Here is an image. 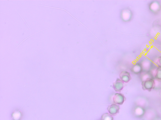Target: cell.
<instances>
[{
    "label": "cell",
    "instance_id": "1",
    "mask_svg": "<svg viewBox=\"0 0 161 120\" xmlns=\"http://www.w3.org/2000/svg\"><path fill=\"white\" fill-rule=\"evenodd\" d=\"M141 84L143 90L150 91L154 88L155 82L153 78H147L143 80Z\"/></svg>",
    "mask_w": 161,
    "mask_h": 120
},
{
    "label": "cell",
    "instance_id": "2",
    "mask_svg": "<svg viewBox=\"0 0 161 120\" xmlns=\"http://www.w3.org/2000/svg\"><path fill=\"white\" fill-rule=\"evenodd\" d=\"M125 97L123 94L119 93H116L113 98V101L114 104L121 105L125 101Z\"/></svg>",
    "mask_w": 161,
    "mask_h": 120
},
{
    "label": "cell",
    "instance_id": "3",
    "mask_svg": "<svg viewBox=\"0 0 161 120\" xmlns=\"http://www.w3.org/2000/svg\"><path fill=\"white\" fill-rule=\"evenodd\" d=\"M123 87V82L119 78L117 79L116 81L113 84V87L116 92H121Z\"/></svg>",
    "mask_w": 161,
    "mask_h": 120
},
{
    "label": "cell",
    "instance_id": "4",
    "mask_svg": "<svg viewBox=\"0 0 161 120\" xmlns=\"http://www.w3.org/2000/svg\"><path fill=\"white\" fill-rule=\"evenodd\" d=\"M119 76L120 80L124 83H128L131 79L130 74L127 71H122L120 74Z\"/></svg>",
    "mask_w": 161,
    "mask_h": 120
},
{
    "label": "cell",
    "instance_id": "5",
    "mask_svg": "<svg viewBox=\"0 0 161 120\" xmlns=\"http://www.w3.org/2000/svg\"><path fill=\"white\" fill-rule=\"evenodd\" d=\"M120 107L116 104H112L108 107L107 110L109 113L111 115H114L119 112Z\"/></svg>",
    "mask_w": 161,
    "mask_h": 120
},
{
    "label": "cell",
    "instance_id": "6",
    "mask_svg": "<svg viewBox=\"0 0 161 120\" xmlns=\"http://www.w3.org/2000/svg\"><path fill=\"white\" fill-rule=\"evenodd\" d=\"M155 77L158 80H161V67L158 69L156 72Z\"/></svg>",
    "mask_w": 161,
    "mask_h": 120
},
{
    "label": "cell",
    "instance_id": "7",
    "mask_svg": "<svg viewBox=\"0 0 161 120\" xmlns=\"http://www.w3.org/2000/svg\"><path fill=\"white\" fill-rule=\"evenodd\" d=\"M103 120H113L112 117L108 113H106L102 116Z\"/></svg>",
    "mask_w": 161,
    "mask_h": 120
},
{
    "label": "cell",
    "instance_id": "8",
    "mask_svg": "<svg viewBox=\"0 0 161 120\" xmlns=\"http://www.w3.org/2000/svg\"><path fill=\"white\" fill-rule=\"evenodd\" d=\"M51 27H48V28H46V29H44V30H41L40 31H38V32H36V33H35V34H33V35H31L30 36H29V37H28L26 39H24V41H23L21 42V43H20V44H19V45L18 46H17V47L16 48H15V49L12 52V53H13V52L14 51H15V50L16 49V48H18V47L20 45V44H22V43L23 42H24V41H25V40H26V39H28V38H29L30 37L34 35V34H37V33H38V32H40L42 31V30H46V29H48L49 28H51Z\"/></svg>",
    "mask_w": 161,
    "mask_h": 120
},
{
    "label": "cell",
    "instance_id": "9",
    "mask_svg": "<svg viewBox=\"0 0 161 120\" xmlns=\"http://www.w3.org/2000/svg\"><path fill=\"white\" fill-rule=\"evenodd\" d=\"M15 11H16V12H17V13H18V14H19V15H20V17H21V18H22V20H24V22H25V24H26V25H27V26H28V28H29V29L31 31V30L30 29V28H29V26H28V25H27V24H26V22H25V20H24V19H23V18H22V17H21V15H20V14H19V13L18 12V11H16V9H15Z\"/></svg>",
    "mask_w": 161,
    "mask_h": 120
},
{
    "label": "cell",
    "instance_id": "10",
    "mask_svg": "<svg viewBox=\"0 0 161 120\" xmlns=\"http://www.w3.org/2000/svg\"><path fill=\"white\" fill-rule=\"evenodd\" d=\"M1 13H3V14H6V15H12L9 14H6V13H2V12H1Z\"/></svg>",
    "mask_w": 161,
    "mask_h": 120
}]
</instances>
